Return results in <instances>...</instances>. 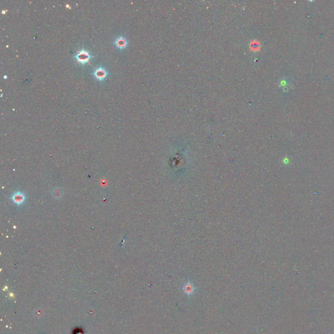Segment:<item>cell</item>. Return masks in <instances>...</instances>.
Returning <instances> with one entry per match:
<instances>
[{"instance_id":"cell-3","label":"cell","mask_w":334,"mask_h":334,"mask_svg":"<svg viewBox=\"0 0 334 334\" xmlns=\"http://www.w3.org/2000/svg\"><path fill=\"white\" fill-rule=\"evenodd\" d=\"M127 44H128L127 40V39L125 37L122 35L116 37V39L114 41L115 46H116L117 48L120 50L125 48L127 47Z\"/></svg>"},{"instance_id":"cell-2","label":"cell","mask_w":334,"mask_h":334,"mask_svg":"<svg viewBox=\"0 0 334 334\" xmlns=\"http://www.w3.org/2000/svg\"><path fill=\"white\" fill-rule=\"evenodd\" d=\"M92 75L94 77L98 80L99 81L102 82L103 80H105V78L107 77V76L109 75V72L105 67L102 66H99L94 69V70L92 72Z\"/></svg>"},{"instance_id":"cell-5","label":"cell","mask_w":334,"mask_h":334,"mask_svg":"<svg viewBox=\"0 0 334 334\" xmlns=\"http://www.w3.org/2000/svg\"><path fill=\"white\" fill-rule=\"evenodd\" d=\"M183 290H184V292H185L186 294H190L194 291V287H193V285H192L191 283H186L185 285H184Z\"/></svg>"},{"instance_id":"cell-4","label":"cell","mask_w":334,"mask_h":334,"mask_svg":"<svg viewBox=\"0 0 334 334\" xmlns=\"http://www.w3.org/2000/svg\"><path fill=\"white\" fill-rule=\"evenodd\" d=\"M11 199L13 200V201L15 203V204H17L18 205H20L25 201V196L22 193H20V192H17V193H14L12 196Z\"/></svg>"},{"instance_id":"cell-1","label":"cell","mask_w":334,"mask_h":334,"mask_svg":"<svg viewBox=\"0 0 334 334\" xmlns=\"http://www.w3.org/2000/svg\"><path fill=\"white\" fill-rule=\"evenodd\" d=\"M75 57L77 62L84 65L89 62L92 56L91 53L88 52L87 50H86L85 48H82L76 53Z\"/></svg>"}]
</instances>
